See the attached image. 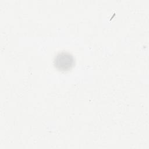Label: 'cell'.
I'll return each instance as SVG.
<instances>
[{"label": "cell", "instance_id": "obj_1", "mask_svg": "<svg viewBox=\"0 0 149 149\" xmlns=\"http://www.w3.org/2000/svg\"><path fill=\"white\" fill-rule=\"evenodd\" d=\"M54 65L61 71H67L72 69L74 65L73 56L69 52L62 51L58 53L55 57Z\"/></svg>", "mask_w": 149, "mask_h": 149}]
</instances>
